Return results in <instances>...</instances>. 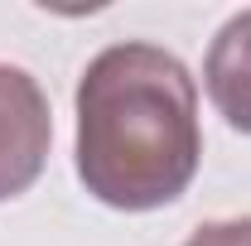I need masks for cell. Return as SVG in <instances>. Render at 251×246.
<instances>
[{
    "label": "cell",
    "instance_id": "4",
    "mask_svg": "<svg viewBox=\"0 0 251 246\" xmlns=\"http://www.w3.org/2000/svg\"><path fill=\"white\" fill-rule=\"evenodd\" d=\"M184 246H251V217H227V222H203L184 237Z\"/></svg>",
    "mask_w": 251,
    "mask_h": 246
},
{
    "label": "cell",
    "instance_id": "1",
    "mask_svg": "<svg viewBox=\"0 0 251 246\" xmlns=\"http://www.w3.org/2000/svg\"><path fill=\"white\" fill-rule=\"evenodd\" d=\"M77 179L116 213L174 203L203 159L198 82L159 44H111L77 82Z\"/></svg>",
    "mask_w": 251,
    "mask_h": 246
},
{
    "label": "cell",
    "instance_id": "2",
    "mask_svg": "<svg viewBox=\"0 0 251 246\" xmlns=\"http://www.w3.org/2000/svg\"><path fill=\"white\" fill-rule=\"evenodd\" d=\"M53 145L49 97L25 68L0 63V203L39 184Z\"/></svg>",
    "mask_w": 251,
    "mask_h": 246
},
{
    "label": "cell",
    "instance_id": "3",
    "mask_svg": "<svg viewBox=\"0 0 251 246\" xmlns=\"http://www.w3.org/2000/svg\"><path fill=\"white\" fill-rule=\"evenodd\" d=\"M203 87H208L222 121L242 135H251V10L232 15L218 29V39L208 44Z\"/></svg>",
    "mask_w": 251,
    "mask_h": 246
}]
</instances>
